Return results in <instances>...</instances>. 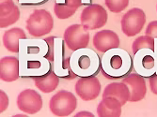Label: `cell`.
<instances>
[{"label": "cell", "instance_id": "21", "mask_svg": "<svg viewBox=\"0 0 157 117\" xmlns=\"http://www.w3.org/2000/svg\"><path fill=\"white\" fill-rule=\"evenodd\" d=\"M54 38H55L54 37H50V38H45V42L47 43L48 48H49V51L47 52L45 58H47L49 61L54 60Z\"/></svg>", "mask_w": 157, "mask_h": 117}, {"label": "cell", "instance_id": "29", "mask_svg": "<svg viewBox=\"0 0 157 117\" xmlns=\"http://www.w3.org/2000/svg\"><path fill=\"white\" fill-rule=\"evenodd\" d=\"M6 1H11V0H0V2H6Z\"/></svg>", "mask_w": 157, "mask_h": 117}, {"label": "cell", "instance_id": "6", "mask_svg": "<svg viewBox=\"0 0 157 117\" xmlns=\"http://www.w3.org/2000/svg\"><path fill=\"white\" fill-rule=\"evenodd\" d=\"M75 90L80 98L90 101L99 97L101 93V83L96 77H82L76 82Z\"/></svg>", "mask_w": 157, "mask_h": 117}, {"label": "cell", "instance_id": "1", "mask_svg": "<svg viewBox=\"0 0 157 117\" xmlns=\"http://www.w3.org/2000/svg\"><path fill=\"white\" fill-rule=\"evenodd\" d=\"M25 27L31 36L40 38L52 31L54 20L49 11L45 9H35L26 20Z\"/></svg>", "mask_w": 157, "mask_h": 117}, {"label": "cell", "instance_id": "4", "mask_svg": "<svg viewBox=\"0 0 157 117\" xmlns=\"http://www.w3.org/2000/svg\"><path fill=\"white\" fill-rule=\"evenodd\" d=\"M146 23V14L141 9L133 8L121 18V30L127 37H134L141 32Z\"/></svg>", "mask_w": 157, "mask_h": 117}, {"label": "cell", "instance_id": "8", "mask_svg": "<svg viewBox=\"0 0 157 117\" xmlns=\"http://www.w3.org/2000/svg\"><path fill=\"white\" fill-rule=\"evenodd\" d=\"M93 46L100 53L117 49L120 46V38L112 30H101L93 37Z\"/></svg>", "mask_w": 157, "mask_h": 117}, {"label": "cell", "instance_id": "2", "mask_svg": "<svg viewBox=\"0 0 157 117\" xmlns=\"http://www.w3.org/2000/svg\"><path fill=\"white\" fill-rule=\"evenodd\" d=\"M49 108L51 112L56 116H68L77 108V99L73 93L60 90L51 97Z\"/></svg>", "mask_w": 157, "mask_h": 117}, {"label": "cell", "instance_id": "12", "mask_svg": "<svg viewBox=\"0 0 157 117\" xmlns=\"http://www.w3.org/2000/svg\"><path fill=\"white\" fill-rule=\"evenodd\" d=\"M113 97L117 98L123 106L126 104V102L129 101V97H130L129 87L123 82L109 83L106 85L103 93V97Z\"/></svg>", "mask_w": 157, "mask_h": 117}, {"label": "cell", "instance_id": "13", "mask_svg": "<svg viewBox=\"0 0 157 117\" xmlns=\"http://www.w3.org/2000/svg\"><path fill=\"white\" fill-rule=\"evenodd\" d=\"M26 36L22 28L14 27L7 30L3 35V45L10 53H19V40L25 39Z\"/></svg>", "mask_w": 157, "mask_h": 117}, {"label": "cell", "instance_id": "18", "mask_svg": "<svg viewBox=\"0 0 157 117\" xmlns=\"http://www.w3.org/2000/svg\"><path fill=\"white\" fill-rule=\"evenodd\" d=\"M129 2L130 0H105L107 9L114 13H120L124 10L129 5Z\"/></svg>", "mask_w": 157, "mask_h": 117}, {"label": "cell", "instance_id": "7", "mask_svg": "<svg viewBox=\"0 0 157 117\" xmlns=\"http://www.w3.org/2000/svg\"><path fill=\"white\" fill-rule=\"evenodd\" d=\"M16 103L20 111L28 114H34L41 110L42 98L35 90L25 89L18 95Z\"/></svg>", "mask_w": 157, "mask_h": 117}, {"label": "cell", "instance_id": "23", "mask_svg": "<svg viewBox=\"0 0 157 117\" xmlns=\"http://www.w3.org/2000/svg\"><path fill=\"white\" fill-rule=\"evenodd\" d=\"M154 58L151 55H145L142 59V66L146 69H151L154 67Z\"/></svg>", "mask_w": 157, "mask_h": 117}, {"label": "cell", "instance_id": "16", "mask_svg": "<svg viewBox=\"0 0 157 117\" xmlns=\"http://www.w3.org/2000/svg\"><path fill=\"white\" fill-rule=\"evenodd\" d=\"M77 9L71 8L65 3H56L54 6V12L59 19L64 20L72 17Z\"/></svg>", "mask_w": 157, "mask_h": 117}, {"label": "cell", "instance_id": "15", "mask_svg": "<svg viewBox=\"0 0 157 117\" xmlns=\"http://www.w3.org/2000/svg\"><path fill=\"white\" fill-rule=\"evenodd\" d=\"M132 48H133L134 54H136L137 52L143 49H149L151 51H154V48H155L154 38L148 35L138 37L136 39H135Z\"/></svg>", "mask_w": 157, "mask_h": 117}, {"label": "cell", "instance_id": "10", "mask_svg": "<svg viewBox=\"0 0 157 117\" xmlns=\"http://www.w3.org/2000/svg\"><path fill=\"white\" fill-rule=\"evenodd\" d=\"M0 78L11 82L19 78V59L14 56H5L0 60Z\"/></svg>", "mask_w": 157, "mask_h": 117}, {"label": "cell", "instance_id": "28", "mask_svg": "<svg viewBox=\"0 0 157 117\" xmlns=\"http://www.w3.org/2000/svg\"><path fill=\"white\" fill-rule=\"evenodd\" d=\"M82 115H87V116H91V117H93V113L89 112H78V113L75 115V117H77V116H82Z\"/></svg>", "mask_w": 157, "mask_h": 117}, {"label": "cell", "instance_id": "17", "mask_svg": "<svg viewBox=\"0 0 157 117\" xmlns=\"http://www.w3.org/2000/svg\"><path fill=\"white\" fill-rule=\"evenodd\" d=\"M20 19V9L16 6L10 14L4 16V17H0V27L1 28H6L13 24H15L18 20Z\"/></svg>", "mask_w": 157, "mask_h": 117}, {"label": "cell", "instance_id": "14", "mask_svg": "<svg viewBox=\"0 0 157 117\" xmlns=\"http://www.w3.org/2000/svg\"><path fill=\"white\" fill-rule=\"evenodd\" d=\"M33 79L37 88L45 94L55 91L59 83V78L54 71H49L44 75L37 76Z\"/></svg>", "mask_w": 157, "mask_h": 117}, {"label": "cell", "instance_id": "30", "mask_svg": "<svg viewBox=\"0 0 157 117\" xmlns=\"http://www.w3.org/2000/svg\"><path fill=\"white\" fill-rule=\"evenodd\" d=\"M156 9H157V7H156Z\"/></svg>", "mask_w": 157, "mask_h": 117}, {"label": "cell", "instance_id": "24", "mask_svg": "<svg viewBox=\"0 0 157 117\" xmlns=\"http://www.w3.org/2000/svg\"><path fill=\"white\" fill-rule=\"evenodd\" d=\"M110 65H111L112 68H114V69H119V68H121V66H122V59H121V57L119 56V55H114L111 58V60H110Z\"/></svg>", "mask_w": 157, "mask_h": 117}, {"label": "cell", "instance_id": "25", "mask_svg": "<svg viewBox=\"0 0 157 117\" xmlns=\"http://www.w3.org/2000/svg\"><path fill=\"white\" fill-rule=\"evenodd\" d=\"M149 82H150V88L151 92L154 95H157V73H154V74H152L150 77Z\"/></svg>", "mask_w": 157, "mask_h": 117}, {"label": "cell", "instance_id": "20", "mask_svg": "<svg viewBox=\"0 0 157 117\" xmlns=\"http://www.w3.org/2000/svg\"><path fill=\"white\" fill-rule=\"evenodd\" d=\"M145 33L153 38H157V21H152L148 24Z\"/></svg>", "mask_w": 157, "mask_h": 117}, {"label": "cell", "instance_id": "26", "mask_svg": "<svg viewBox=\"0 0 157 117\" xmlns=\"http://www.w3.org/2000/svg\"><path fill=\"white\" fill-rule=\"evenodd\" d=\"M90 65V60L88 56H82L79 59V67L81 68H88Z\"/></svg>", "mask_w": 157, "mask_h": 117}, {"label": "cell", "instance_id": "3", "mask_svg": "<svg viewBox=\"0 0 157 117\" xmlns=\"http://www.w3.org/2000/svg\"><path fill=\"white\" fill-rule=\"evenodd\" d=\"M107 11L99 4H91L86 7L80 16L81 24L89 31L105 26L107 23Z\"/></svg>", "mask_w": 157, "mask_h": 117}, {"label": "cell", "instance_id": "19", "mask_svg": "<svg viewBox=\"0 0 157 117\" xmlns=\"http://www.w3.org/2000/svg\"><path fill=\"white\" fill-rule=\"evenodd\" d=\"M16 5L14 4L13 0L11 1H6V2H0V17H4L8 14H10L14 9Z\"/></svg>", "mask_w": 157, "mask_h": 117}, {"label": "cell", "instance_id": "9", "mask_svg": "<svg viewBox=\"0 0 157 117\" xmlns=\"http://www.w3.org/2000/svg\"><path fill=\"white\" fill-rule=\"evenodd\" d=\"M124 83L127 84L130 90V102H137L142 100L147 93V87L145 79L136 73H132L122 80Z\"/></svg>", "mask_w": 157, "mask_h": 117}, {"label": "cell", "instance_id": "22", "mask_svg": "<svg viewBox=\"0 0 157 117\" xmlns=\"http://www.w3.org/2000/svg\"><path fill=\"white\" fill-rule=\"evenodd\" d=\"M9 106V97L4 91H0V112H3L7 110Z\"/></svg>", "mask_w": 157, "mask_h": 117}, {"label": "cell", "instance_id": "27", "mask_svg": "<svg viewBox=\"0 0 157 117\" xmlns=\"http://www.w3.org/2000/svg\"><path fill=\"white\" fill-rule=\"evenodd\" d=\"M65 4L71 8H74V9H77L82 4V0H65Z\"/></svg>", "mask_w": 157, "mask_h": 117}, {"label": "cell", "instance_id": "11", "mask_svg": "<svg viewBox=\"0 0 157 117\" xmlns=\"http://www.w3.org/2000/svg\"><path fill=\"white\" fill-rule=\"evenodd\" d=\"M122 104L113 97H103L97 107V114L100 117H120Z\"/></svg>", "mask_w": 157, "mask_h": 117}, {"label": "cell", "instance_id": "5", "mask_svg": "<svg viewBox=\"0 0 157 117\" xmlns=\"http://www.w3.org/2000/svg\"><path fill=\"white\" fill-rule=\"evenodd\" d=\"M63 38L66 45L72 51L87 48L90 42L89 30L82 24H72L67 27Z\"/></svg>", "mask_w": 157, "mask_h": 117}]
</instances>
